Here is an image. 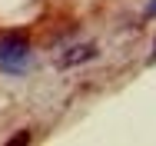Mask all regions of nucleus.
Wrapping results in <instances>:
<instances>
[{"mask_svg": "<svg viewBox=\"0 0 156 146\" xmlns=\"http://www.w3.org/2000/svg\"><path fill=\"white\" fill-rule=\"evenodd\" d=\"M27 63H30V50H27V43L20 37H7L0 43V66L7 73H23Z\"/></svg>", "mask_w": 156, "mask_h": 146, "instance_id": "nucleus-1", "label": "nucleus"}, {"mask_svg": "<svg viewBox=\"0 0 156 146\" xmlns=\"http://www.w3.org/2000/svg\"><path fill=\"white\" fill-rule=\"evenodd\" d=\"M93 57H96V47H93V43H83V47H70V50H66L60 60H57V66H60V70H66V66L87 63V60H93Z\"/></svg>", "mask_w": 156, "mask_h": 146, "instance_id": "nucleus-2", "label": "nucleus"}, {"mask_svg": "<svg viewBox=\"0 0 156 146\" xmlns=\"http://www.w3.org/2000/svg\"><path fill=\"white\" fill-rule=\"evenodd\" d=\"M143 17H146V20H150V17H156V0H150V3H146V10H143Z\"/></svg>", "mask_w": 156, "mask_h": 146, "instance_id": "nucleus-3", "label": "nucleus"}, {"mask_svg": "<svg viewBox=\"0 0 156 146\" xmlns=\"http://www.w3.org/2000/svg\"><path fill=\"white\" fill-rule=\"evenodd\" d=\"M150 63H156V40H153V53H150Z\"/></svg>", "mask_w": 156, "mask_h": 146, "instance_id": "nucleus-4", "label": "nucleus"}]
</instances>
